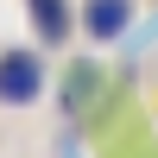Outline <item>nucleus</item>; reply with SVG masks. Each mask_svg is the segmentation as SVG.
<instances>
[{"label": "nucleus", "instance_id": "nucleus-1", "mask_svg": "<svg viewBox=\"0 0 158 158\" xmlns=\"http://www.w3.org/2000/svg\"><path fill=\"white\" fill-rule=\"evenodd\" d=\"M38 89H44L38 51H0V101L6 108H25V101H38Z\"/></svg>", "mask_w": 158, "mask_h": 158}, {"label": "nucleus", "instance_id": "nucleus-2", "mask_svg": "<svg viewBox=\"0 0 158 158\" xmlns=\"http://www.w3.org/2000/svg\"><path fill=\"white\" fill-rule=\"evenodd\" d=\"M133 19V0H89L82 6V32L89 38H120Z\"/></svg>", "mask_w": 158, "mask_h": 158}, {"label": "nucleus", "instance_id": "nucleus-3", "mask_svg": "<svg viewBox=\"0 0 158 158\" xmlns=\"http://www.w3.org/2000/svg\"><path fill=\"white\" fill-rule=\"evenodd\" d=\"M32 25H38L44 44H63V38H70V6H63V0H32Z\"/></svg>", "mask_w": 158, "mask_h": 158}]
</instances>
